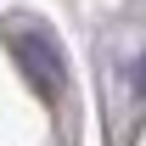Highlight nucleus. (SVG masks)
Segmentation results:
<instances>
[{
	"label": "nucleus",
	"instance_id": "obj_1",
	"mask_svg": "<svg viewBox=\"0 0 146 146\" xmlns=\"http://www.w3.org/2000/svg\"><path fill=\"white\" fill-rule=\"evenodd\" d=\"M11 56H17L23 79L34 84L39 101H56L68 90V62H62V51L45 28H11Z\"/></svg>",
	"mask_w": 146,
	"mask_h": 146
},
{
	"label": "nucleus",
	"instance_id": "obj_2",
	"mask_svg": "<svg viewBox=\"0 0 146 146\" xmlns=\"http://www.w3.org/2000/svg\"><path fill=\"white\" fill-rule=\"evenodd\" d=\"M141 90H146V68H141Z\"/></svg>",
	"mask_w": 146,
	"mask_h": 146
}]
</instances>
